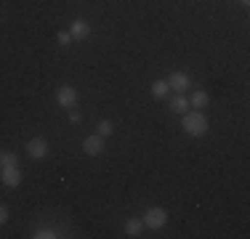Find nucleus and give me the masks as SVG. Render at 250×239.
<instances>
[{"mask_svg": "<svg viewBox=\"0 0 250 239\" xmlns=\"http://www.w3.org/2000/svg\"><path fill=\"white\" fill-rule=\"evenodd\" d=\"M181 128L187 136H192V139H200V136L208 133V117L202 115L200 109L194 112H184V120H181Z\"/></svg>", "mask_w": 250, "mask_h": 239, "instance_id": "1", "label": "nucleus"}, {"mask_svg": "<svg viewBox=\"0 0 250 239\" xmlns=\"http://www.w3.org/2000/svg\"><path fill=\"white\" fill-rule=\"evenodd\" d=\"M144 226H149V229H165V223H168V213L163 210V207H146L144 213Z\"/></svg>", "mask_w": 250, "mask_h": 239, "instance_id": "2", "label": "nucleus"}, {"mask_svg": "<svg viewBox=\"0 0 250 239\" xmlns=\"http://www.w3.org/2000/svg\"><path fill=\"white\" fill-rule=\"evenodd\" d=\"M27 154L32 159H43L45 154H48V141L43 139V136H35V139L27 141Z\"/></svg>", "mask_w": 250, "mask_h": 239, "instance_id": "3", "label": "nucleus"}, {"mask_svg": "<svg viewBox=\"0 0 250 239\" xmlns=\"http://www.w3.org/2000/svg\"><path fill=\"white\" fill-rule=\"evenodd\" d=\"M0 181H3L8 189H16V186H19V183H21V170H19V165L0 167Z\"/></svg>", "mask_w": 250, "mask_h": 239, "instance_id": "4", "label": "nucleus"}, {"mask_svg": "<svg viewBox=\"0 0 250 239\" xmlns=\"http://www.w3.org/2000/svg\"><path fill=\"white\" fill-rule=\"evenodd\" d=\"M56 101H59V106H64V109H72L75 101H77V91L72 85H62L56 91Z\"/></svg>", "mask_w": 250, "mask_h": 239, "instance_id": "5", "label": "nucleus"}, {"mask_svg": "<svg viewBox=\"0 0 250 239\" xmlns=\"http://www.w3.org/2000/svg\"><path fill=\"white\" fill-rule=\"evenodd\" d=\"M83 152L88 154V157H99L101 152H104V139L96 133V136H85V141H83Z\"/></svg>", "mask_w": 250, "mask_h": 239, "instance_id": "6", "label": "nucleus"}, {"mask_svg": "<svg viewBox=\"0 0 250 239\" xmlns=\"http://www.w3.org/2000/svg\"><path fill=\"white\" fill-rule=\"evenodd\" d=\"M168 85H170V91H176V93H184L189 85H192V80H189V75H187V72H170V77H168Z\"/></svg>", "mask_w": 250, "mask_h": 239, "instance_id": "7", "label": "nucleus"}, {"mask_svg": "<svg viewBox=\"0 0 250 239\" xmlns=\"http://www.w3.org/2000/svg\"><path fill=\"white\" fill-rule=\"evenodd\" d=\"M69 35H72V40H85L91 35V27H88L85 19H75L72 27H69Z\"/></svg>", "mask_w": 250, "mask_h": 239, "instance_id": "8", "label": "nucleus"}, {"mask_svg": "<svg viewBox=\"0 0 250 239\" xmlns=\"http://www.w3.org/2000/svg\"><path fill=\"white\" fill-rule=\"evenodd\" d=\"M141 231H144V220H139V218L125 220V234L128 237H141Z\"/></svg>", "mask_w": 250, "mask_h": 239, "instance_id": "9", "label": "nucleus"}, {"mask_svg": "<svg viewBox=\"0 0 250 239\" xmlns=\"http://www.w3.org/2000/svg\"><path fill=\"white\" fill-rule=\"evenodd\" d=\"M170 112H176V115H184V112H189V99L184 93H178L173 101H170Z\"/></svg>", "mask_w": 250, "mask_h": 239, "instance_id": "10", "label": "nucleus"}, {"mask_svg": "<svg viewBox=\"0 0 250 239\" xmlns=\"http://www.w3.org/2000/svg\"><path fill=\"white\" fill-rule=\"evenodd\" d=\"M168 93H170L168 80H154V82H152V96H154V99H165Z\"/></svg>", "mask_w": 250, "mask_h": 239, "instance_id": "11", "label": "nucleus"}, {"mask_svg": "<svg viewBox=\"0 0 250 239\" xmlns=\"http://www.w3.org/2000/svg\"><path fill=\"white\" fill-rule=\"evenodd\" d=\"M208 101H210V96L205 91H194L192 99H189V106H194V109H202V106H208Z\"/></svg>", "mask_w": 250, "mask_h": 239, "instance_id": "12", "label": "nucleus"}, {"mask_svg": "<svg viewBox=\"0 0 250 239\" xmlns=\"http://www.w3.org/2000/svg\"><path fill=\"white\" fill-rule=\"evenodd\" d=\"M96 133L101 136V139H109V136L115 133V125H112L109 120H101V122L96 125Z\"/></svg>", "mask_w": 250, "mask_h": 239, "instance_id": "13", "label": "nucleus"}, {"mask_svg": "<svg viewBox=\"0 0 250 239\" xmlns=\"http://www.w3.org/2000/svg\"><path fill=\"white\" fill-rule=\"evenodd\" d=\"M8 165H19V157H16L14 152H5V149H0V167H8Z\"/></svg>", "mask_w": 250, "mask_h": 239, "instance_id": "14", "label": "nucleus"}, {"mask_svg": "<svg viewBox=\"0 0 250 239\" xmlns=\"http://www.w3.org/2000/svg\"><path fill=\"white\" fill-rule=\"evenodd\" d=\"M35 239H56L59 234L53 229H48V226H43V229H35V234H32Z\"/></svg>", "mask_w": 250, "mask_h": 239, "instance_id": "15", "label": "nucleus"}, {"mask_svg": "<svg viewBox=\"0 0 250 239\" xmlns=\"http://www.w3.org/2000/svg\"><path fill=\"white\" fill-rule=\"evenodd\" d=\"M56 40H59L62 45H69V43H72V35H69V32H64V29H62V32L56 35Z\"/></svg>", "mask_w": 250, "mask_h": 239, "instance_id": "16", "label": "nucleus"}, {"mask_svg": "<svg viewBox=\"0 0 250 239\" xmlns=\"http://www.w3.org/2000/svg\"><path fill=\"white\" fill-rule=\"evenodd\" d=\"M5 220H8V207H5V205H0V226H3Z\"/></svg>", "mask_w": 250, "mask_h": 239, "instance_id": "17", "label": "nucleus"}, {"mask_svg": "<svg viewBox=\"0 0 250 239\" xmlns=\"http://www.w3.org/2000/svg\"><path fill=\"white\" fill-rule=\"evenodd\" d=\"M80 120H83V117H80V112H75V109L69 112V122H80Z\"/></svg>", "mask_w": 250, "mask_h": 239, "instance_id": "18", "label": "nucleus"}, {"mask_svg": "<svg viewBox=\"0 0 250 239\" xmlns=\"http://www.w3.org/2000/svg\"><path fill=\"white\" fill-rule=\"evenodd\" d=\"M240 3H242V5H248V3H250V0H240Z\"/></svg>", "mask_w": 250, "mask_h": 239, "instance_id": "19", "label": "nucleus"}]
</instances>
